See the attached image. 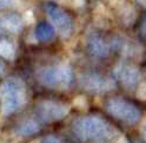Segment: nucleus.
Listing matches in <instances>:
<instances>
[{
    "label": "nucleus",
    "mask_w": 146,
    "mask_h": 143,
    "mask_svg": "<svg viewBox=\"0 0 146 143\" xmlns=\"http://www.w3.org/2000/svg\"><path fill=\"white\" fill-rule=\"evenodd\" d=\"M36 79L42 86L47 89L66 90L74 80V74L70 64L54 63L41 66L36 70Z\"/></svg>",
    "instance_id": "3"
},
{
    "label": "nucleus",
    "mask_w": 146,
    "mask_h": 143,
    "mask_svg": "<svg viewBox=\"0 0 146 143\" xmlns=\"http://www.w3.org/2000/svg\"><path fill=\"white\" fill-rule=\"evenodd\" d=\"M27 88L20 77H7L0 85V110L11 116L21 110L27 103Z\"/></svg>",
    "instance_id": "2"
},
{
    "label": "nucleus",
    "mask_w": 146,
    "mask_h": 143,
    "mask_svg": "<svg viewBox=\"0 0 146 143\" xmlns=\"http://www.w3.org/2000/svg\"><path fill=\"white\" fill-rule=\"evenodd\" d=\"M141 132H143V137H144V140H145V142H146V121H145V123H144V126H143Z\"/></svg>",
    "instance_id": "21"
},
{
    "label": "nucleus",
    "mask_w": 146,
    "mask_h": 143,
    "mask_svg": "<svg viewBox=\"0 0 146 143\" xmlns=\"http://www.w3.org/2000/svg\"><path fill=\"white\" fill-rule=\"evenodd\" d=\"M41 143H64V142L61 138H59L56 135H47L42 138Z\"/></svg>",
    "instance_id": "15"
},
{
    "label": "nucleus",
    "mask_w": 146,
    "mask_h": 143,
    "mask_svg": "<svg viewBox=\"0 0 146 143\" xmlns=\"http://www.w3.org/2000/svg\"><path fill=\"white\" fill-rule=\"evenodd\" d=\"M0 57L8 59V60H12L15 57V47L13 44L6 38L0 39Z\"/></svg>",
    "instance_id": "13"
},
{
    "label": "nucleus",
    "mask_w": 146,
    "mask_h": 143,
    "mask_svg": "<svg viewBox=\"0 0 146 143\" xmlns=\"http://www.w3.org/2000/svg\"><path fill=\"white\" fill-rule=\"evenodd\" d=\"M114 77L124 89L132 91L138 89L141 75H140V70L134 64L120 63L114 69Z\"/></svg>",
    "instance_id": "9"
},
{
    "label": "nucleus",
    "mask_w": 146,
    "mask_h": 143,
    "mask_svg": "<svg viewBox=\"0 0 146 143\" xmlns=\"http://www.w3.org/2000/svg\"><path fill=\"white\" fill-rule=\"evenodd\" d=\"M14 0H0V10H5V8L12 6Z\"/></svg>",
    "instance_id": "17"
},
{
    "label": "nucleus",
    "mask_w": 146,
    "mask_h": 143,
    "mask_svg": "<svg viewBox=\"0 0 146 143\" xmlns=\"http://www.w3.org/2000/svg\"><path fill=\"white\" fill-rule=\"evenodd\" d=\"M24 29L23 18L15 12H7L0 15V30L12 34L20 33Z\"/></svg>",
    "instance_id": "10"
},
{
    "label": "nucleus",
    "mask_w": 146,
    "mask_h": 143,
    "mask_svg": "<svg viewBox=\"0 0 146 143\" xmlns=\"http://www.w3.org/2000/svg\"><path fill=\"white\" fill-rule=\"evenodd\" d=\"M5 69H6V65L3 61V59H0V75H3L5 72Z\"/></svg>",
    "instance_id": "19"
},
{
    "label": "nucleus",
    "mask_w": 146,
    "mask_h": 143,
    "mask_svg": "<svg viewBox=\"0 0 146 143\" xmlns=\"http://www.w3.org/2000/svg\"><path fill=\"white\" fill-rule=\"evenodd\" d=\"M71 106L59 100H41L35 105V116L41 123H54L66 117Z\"/></svg>",
    "instance_id": "5"
},
{
    "label": "nucleus",
    "mask_w": 146,
    "mask_h": 143,
    "mask_svg": "<svg viewBox=\"0 0 146 143\" xmlns=\"http://www.w3.org/2000/svg\"><path fill=\"white\" fill-rule=\"evenodd\" d=\"M41 130V122L38 118H26L14 129V132L20 137H30Z\"/></svg>",
    "instance_id": "11"
},
{
    "label": "nucleus",
    "mask_w": 146,
    "mask_h": 143,
    "mask_svg": "<svg viewBox=\"0 0 146 143\" xmlns=\"http://www.w3.org/2000/svg\"><path fill=\"white\" fill-rule=\"evenodd\" d=\"M79 85L90 94H105L115 88V80L96 71H87L79 76Z\"/></svg>",
    "instance_id": "7"
},
{
    "label": "nucleus",
    "mask_w": 146,
    "mask_h": 143,
    "mask_svg": "<svg viewBox=\"0 0 146 143\" xmlns=\"http://www.w3.org/2000/svg\"><path fill=\"white\" fill-rule=\"evenodd\" d=\"M86 47L93 58L106 59L112 55V52L120 47V41L118 39H108L102 33L93 32L87 37Z\"/></svg>",
    "instance_id": "6"
},
{
    "label": "nucleus",
    "mask_w": 146,
    "mask_h": 143,
    "mask_svg": "<svg viewBox=\"0 0 146 143\" xmlns=\"http://www.w3.org/2000/svg\"><path fill=\"white\" fill-rule=\"evenodd\" d=\"M105 110L110 116L126 126H135L141 118V111L138 106L119 96L107 98L105 102Z\"/></svg>",
    "instance_id": "4"
},
{
    "label": "nucleus",
    "mask_w": 146,
    "mask_h": 143,
    "mask_svg": "<svg viewBox=\"0 0 146 143\" xmlns=\"http://www.w3.org/2000/svg\"><path fill=\"white\" fill-rule=\"evenodd\" d=\"M34 34H35V38L36 40L39 41H51L56 38V27L48 21H40L36 24L35 26V30H34Z\"/></svg>",
    "instance_id": "12"
},
{
    "label": "nucleus",
    "mask_w": 146,
    "mask_h": 143,
    "mask_svg": "<svg viewBox=\"0 0 146 143\" xmlns=\"http://www.w3.org/2000/svg\"><path fill=\"white\" fill-rule=\"evenodd\" d=\"M137 97L140 101L146 102V83H141L137 89Z\"/></svg>",
    "instance_id": "14"
},
{
    "label": "nucleus",
    "mask_w": 146,
    "mask_h": 143,
    "mask_svg": "<svg viewBox=\"0 0 146 143\" xmlns=\"http://www.w3.org/2000/svg\"><path fill=\"white\" fill-rule=\"evenodd\" d=\"M45 12L48 15L53 25L59 31L62 38H70L73 33L74 24H73L72 15L61 6L54 4V3H47L45 4Z\"/></svg>",
    "instance_id": "8"
},
{
    "label": "nucleus",
    "mask_w": 146,
    "mask_h": 143,
    "mask_svg": "<svg viewBox=\"0 0 146 143\" xmlns=\"http://www.w3.org/2000/svg\"><path fill=\"white\" fill-rule=\"evenodd\" d=\"M74 105H77V106H80V108H84V106H86V100L84 97H78V98H76L74 100Z\"/></svg>",
    "instance_id": "18"
},
{
    "label": "nucleus",
    "mask_w": 146,
    "mask_h": 143,
    "mask_svg": "<svg viewBox=\"0 0 146 143\" xmlns=\"http://www.w3.org/2000/svg\"><path fill=\"white\" fill-rule=\"evenodd\" d=\"M115 143H129V142H127L126 137H124V136H120L119 138L117 140V142H115Z\"/></svg>",
    "instance_id": "20"
},
{
    "label": "nucleus",
    "mask_w": 146,
    "mask_h": 143,
    "mask_svg": "<svg viewBox=\"0 0 146 143\" xmlns=\"http://www.w3.org/2000/svg\"><path fill=\"white\" fill-rule=\"evenodd\" d=\"M71 132L79 142H102L111 138L114 129L102 116L84 115L73 120Z\"/></svg>",
    "instance_id": "1"
},
{
    "label": "nucleus",
    "mask_w": 146,
    "mask_h": 143,
    "mask_svg": "<svg viewBox=\"0 0 146 143\" xmlns=\"http://www.w3.org/2000/svg\"><path fill=\"white\" fill-rule=\"evenodd\" d=\"M139 33H140V35H141L144 39H146V15L143 18V20H141V23H140Z\"/></svg>",
    "instance_id": "16"
}]
</instances>
